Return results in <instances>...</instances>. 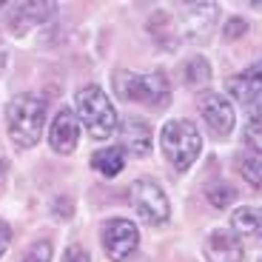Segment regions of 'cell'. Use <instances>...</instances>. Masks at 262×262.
Returning a JSON list of instances; mask_svg holds the SVG:
<instances>
[{"label": "cell", "mask_w": 262, "mask_h": 262, "mask_svg": "<svg viewBox=\"0 0 262 262\" xmlns=\"http://www.w3.org/2000/svg\"><path fill=\"white\" fill-rule=\"evenodd\" d=\"M200 112H203V120L211 125L216 137H228L234 131V108L231 103L216 92H205L200 97Z\"/></svg>", "instance_id": "cell-7"}, {"label": "cell", "mask_w": 262, "mask_h": 262, "mask_svg": "<svg viewBox=\"0 0 262 262\" xmlns=\"http://www.w3.org/2000/svg\"><path fill=\"white\" fill-rule=\"evenodd\" d=\"M77 137H80V123L74 117V112L60 108L52 128H49V143H52V148L57 154H72L77 148Z\"/></svg>", "instance_id": "cell-8"}, {"label": "cell", "mask_w": 262, "mask_h": 262, "mask_svg": "<svg viewBox=\"0 0 262 262\" xmlns=\"http://www.w3.org/2000/svg\"><path fill=\"white\" fill-rule=\"evenodd\" d=\"M120 137H123V145L120 151H128L131 157H145L151 151V131L143 120H125L123 128H120Z\"/></svg>", "instance_id": "cell-12"}, {"label": "cell", "mask_w": 262, "mask_h": 262, "mask_svg": "<svg viewBox=\"0 0 262 262\" xmlns=\"http://www.w3.org/2000/svg\"><path fill=\"white\" fill-rule=\"evenodd\" d=\"M243 174L251 185H259V154H251L248 160H243Z\"/></svg>", "instance_id": "cell-18"}, {"label": "cell", "mask_w": 262, "mask_h": 262, "mask_svg": "<svg viewBox=\"0 0 262 262\" xmlns=\"http://www.w3.org/2000/svg\"><path fill=\"white\" fill-rule=\"evenodd\" d=\"M92 165H94V171L103 174V177H117L125 165V154L120 151V145H114V148H100L92 157Z\"/></svg>", "instance_id": "cell-13"}, {"label": "cell", "mask_w": 262, "mask_h": 262, "mask_svg": "<svg viewBox=\"0 0 262 262\" xmlns=\"http://www.w3.org/2000/svg\"><path fill=\"white\" fill-rule=\"evenodd\" d=\"M245 137H248V145L254 148V154H259V117H251Z\"/></svg>", "instance_id": "cell-19"}, {"label": "cell", "mask_w": 262, "mask_h": 262, "mask_svg": "<svg viewBox=\"0 0 262 262\" xmlns=\"http://www.w3.org/2000/svg\"><path fill=\"white\" fill-rule=\"evenodd\" d=\"M234 188H231L228 183H214L208 185V203L214 205V208H225V205L234 203Z\"/></svg>", "instance_id": "cell-16"}, {"label": "cell", "mask_w": 262, "mask_h": 262, "mask_svg": "<svg viewBox=\"0 0 262 262\" xmlns=\"http://www.w3.org/2000/svg\"><path fill=\"white\" fill-rule=\"evenodd\" d=\"M228 89L239 103L251 108V117H259V66H251L245 74L234 77Z\"/></svg>", "instance_id": "cell-10"}, {"label": "cell", "mask_w": 262, "mask_h": 262, "mask_svg": "<svg viewBox=\"0 0 262 262\" xmlns=\"http://www.w3.org/2000/svg\"><path fill=\"white\" fill-rule=\"evenodd\" d=\"M231 228H234V236L236 234H243V236L259 234V211H256V208L234 211V216H231Z\"/></svg>", "instance_id": "cell-14"}, {"label": "cell", "mask_w": 262, "mask_h": 262, "mask_svg": "<svg viewBox=\"0 0 262 262\" xmlns=\"http://www.w3.org/2000/svg\"><path fill=\"white\" fill-rule=\"evenodd\" d=\"M114 92L117 97L131 100V103H145L154 108H163L168 103V80L165 74H134V72H117L114 74Z\"/></svg>", "instance_id": "cell-4"}, {"label": "cell", "mask_w": 262, "mask_h": 262, "mask_svg": "<svg viewBox=\"0 0 262 262\" xmlns=\"http://www.w3.org/2000/svg\"><path fill=\"white\" fill-rule=\"evenodd\" d=\"M236 32H245V23H243V20H231L228 26H225V37H228V40H234Z\"/></svg>", "instance_id": "cell-22"}, {"label": "cell", "mask_w": 262, "mask_h": 262, "mask_svg": "<svg viewBox=\"0 0 262 262\" xmlns=\"http://www.w3.org/2000/svg\"><path fill=\"white\" fill-rule=\"evenodd\" d=\"M20 262H52V243H49V239L34 243L32 248L23 254V259H20Z\"/></svg>", "instance_id": "cell-17"}, {"label": "cell", "mask_w": 262, "mask_h": 262, "mask_svg": "<svg viewBox=\"0 0 262 262\" xmlns=\"http://www.w3.org/2000/svg\"><path fill=\"white\" fill-rule=\"evenodd\" d=\"M128 200L148 225H163L171 216L168 196L163 194V188L154 180H134L128 188Z\"/></svg>", "instance_id": "cell-5"}, {"label": "cell", "mask_w": 262, "mask_h": 262, "mask_svg": "<svg viewBox=\"0 0 262 262\" xmlns=\"http://www.w3.org/2000/svg\"><path fill=\"white\" fill-rule=\"evenodd\" d=\"M9 239H12V231H9V225L0 220V256H3V251L9 248Z\"/></svg>", "instance_id": "cell-21"}, {"label": "cell", "mask_w": 262, "mask_h": 262, "mask_svg": "<svg viewBox=\"0 0 262 262\" xmlns=\"http://www.w3.org/2000/svg\"><path fill=\"white\" fill-rule=\"evenodd\" d=\"M3 171H6V165H3V160H0V180H3Z\"/></svg>", "instance_id": "cell-23"}, {"label": "cell", "mask_w": 262, "mask_h": 262, "mask_svg": "<svg viewBox=\"0 0 262 262\" xmlns=\"http://www.w3.org/2000/svg\"><path fill=\"white\" fill-rule=\"evenodd\" d=\"M9 117V137L20 148L37 145L43 125H46V103L34 94H17L6 108Z\"/></svg>", "instance_id": "cell-1"}, {"label": "cell", "mask_w": 262, "mask_h": 262, "mask_svg": "<svg viewBox=\"0 0 262 262\" xmlns=\"http://www.w3.org/2000/svg\"><path fill=\"white\" fill-rule=\"evenodd\" d=\"M63 262H92V256H89V251L80 248V245H72V248L63 254Z\"/></svg>", "instance_id": "cell-20"}, {"label": "cell", "mask_w": 262, "mask_h": 262, "mask_svg": "<svg viewBox=\"0 0 262 262\" xmlns=\"http://www.w3.org/2000/svg\"><path fill=\"white\" fill-rule=\"evenodd\" d=\"M243 243L231 231H214L205 239V256L208 262H243Z\"/></svg>", "instance_id": "cell-9"}, {"label": "cell", "mask_w": 262, "mask_h": 262, "mask_svg": "<svg viewBox=\"0 0 262 262\" xmlns=\"http://www.w3.org/2000/svg\"><path fill=\"white\" fill-rule=\"evenodd\" d=\"M140 245V231L131 220H108L103 228V248L112 262H125Z\"/></svg>", "instance_id": "cell-6"}, {"label": "cell", "mask_w": 262, "mask_h": 262, "mask_svg": "<svg viewBox=\"0 0 262 262\" xmlns=\"http://www.w3.org/2000/svg\"><path fill=\"white\" fill-rule=\"evenodd\" d=\"M160 143H163L168 163L177 171H188L194 165V160L200 157V151H203V137H200L196 125L188 123V120H168L163 125Z\"/></svg>", "instance_id": "cell-3"}, {"label": "cell", "mask_w": 262, "mask_h": 262, "mask_svg": "<svg viewBox=\"0 0 262 262\" xmlns=\"http://www.w3.org/2000/svg\"><path fill=\"white\" fill-rule=\"evenodd\" d=\"M185 80L188 85H205L211 80V69L205 63V57H191L185 63Z\"/></svg>", "instance_id": "cell-15"}, {"label": "cell", "mask_w": 262, "mask_h": 262, "mask_svg": "<svg viewBox=\"0 0 262 262\" xmlns=\"http://www.w3.org/2000/svg\"><path fill=\"white\" fill-rule=\"evenodd\" d=\"M74 100H77V117L85 125L89 137L108 140L117 131V112L100 85H83Z\"/></svg>", "instance_id": "cell-2"}, {"label": "cell", "mask_w": 262, "mask_h": 262, "mask_svg": "<svg viewBox=\"0 0 262 262\" xmlns=\"http://www.w3.org/2000/svg\"><path fill=\"white\" fill-rule=\"evenodd\" d=\"M54 9H57L54 3H17V6H12V12H9V26L17 34H23V32H29L34 23H43Z\"/></svg>", "instance_id": "cell-11"}]
</instances>
